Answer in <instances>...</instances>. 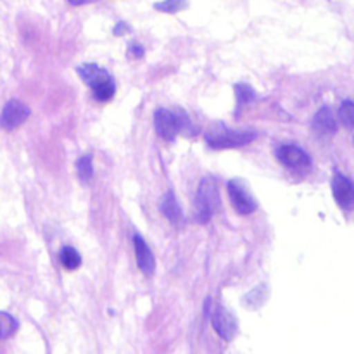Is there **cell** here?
<instances>
[{
	"label": "cell",
	"instance_id": "obj_1",
	"mask_svg": "<svg viewBox=\"0 0 354 354\" xmlns=\"http://www.w3.org/2000/svg\"><path fill=\"white\" fill-rule=\"evenodd\" d=\"M258 138L254 130H234L227 124L216 121L204 131V140L211 149H235L252 144Z\"/></svg>",
	"mask_w": 354,
	"mask_h": 354
},
{
	"label": "cell",
	"instance_id": "obj_2",
	"mask_svg": "<svg viewBox=\"0 0 354 354\" xmlns=\"http://www.w3.org/2000/svg\"><path fill=\"white\" fill-rule=\"evenodd\" d=\"M76 73L92 88L97 102H107L116 93V82H114L113 75L102 66L95 64V62H83L76 68Z\"/></svg>",
	"mask_w": 354,
	"mask_h": 354
},
{
	"label": "cell",
	"instance_id": "obj_3",
	"mask_svg": "<svg viewBox=\"0 0 354 354\" xmlns=\"http://www.w3.org/2000/svg\"><path fill=\"white\" fill-rule=\"evenodd\" d=\"M154 128L159 138L166 142H173L178 133L192 128L189 116L183 111H171L166 107H159L154 113Z\"/></svg>",
	"mask_w": 354,
	"mask_h": 354
},
{
	"label": "cell",
	"instance_id": "obj_4",
	"mask_svg": "<svg viewBox=\"0 0 354 354\" xmlns=\"http://www.w3.org/2000/svg\"><path fill=\"white\" fill-rule=\"evenodd\" d=\"M218 206H220V192H218L216 178L204 176L197 189L196 209H194V218L197 223H207L216 213Z\"/></svg>",
	"mask_w": 354,
	"mask_h": 354
},
{
	"label": "cell",
	"instance_id": "obj_5",
	"mask_svg": "<svg viewBox=\"0 0 354 354\" xmlns=\"http://www.w3.org/2000/svg\"><path fill=\"white\" fill-rule=\"evenodd\" d=\"M228 189V197H230V203L234 206V209L237 211L242 216H248L252 214L258 209V201L252 197V194L249 192L248 183L241 178H234L227 183Z\"/></svg>",
	"mask_w": 354,
	"mask_h": 354
},
{
	"label": "cell",
	"instance_id": "obj_6",
	"mask_svg": "<svg viewBox=\"0 0 354 354\" xmlns=\"http://www.w3.org/2000/svg\"><path fill=\"white\" fill-rule=\"evenodd\" d=\"M211 325H213L214 332H216L225 342H230L239 332L237 318L234 317L232 311L225 310L223 306L214 308L213 313H211Z\"/></svg>",
	"mask_w": 354,
	"mask_h": 354
},
{
	"label": "cell",
	"instance_id": "obj_7",
	"mask_svg": "<svg viewBox=\"0 0 354 354\" xmlns=\"http://www.w3.org/2000/svg\"><path fill=\"white\" fill-rule=\"evenodd\" d=\"M30 114L31 111L26 104L16 99L9 100L0 113V127L7 131L16 130L30 118Z\"/></svg>",
	"mask_w": 354,
	"mask_h": 354
},
{
	"label": "cell",
	"instance_id": "obj_8",
	"mask_svg": "<svg viewBox=\"0 0 354 354\" xmlns=\"http://www.w3.org/2000/svg\"><path fill=\"white\" fill-rule=\"evenodd\" d=\"M277 159L282 162L283 166L290 169H308L311 166V158L303 147L294 144H283L277 149Z\"/></svg>",
	"mask_w": 354,
	"mask_h": 354
},
{
	"label": "cell",
	"instance_id": "obj_9",
	"mask_svg": "<svg viewBox=\"0 0 354 354\" xmlns=\"http://www.w3.org/2000/svg\"><path fill=\"white\" fill-rule=\"evenodd\" d=\"M332 194H334L335 203L342 209H351L354 203V185L351 178L344 175V173L334 171V178H332Z\"/></svg>",
	"mask_w": 354,
	"mask_h": 354
},
{
	"label": "cell",
	"instance_id": "obj_10",
	"mask_svg": "<svg viewBox=\"0 0 354 354\" xmlns=\"http://www.w3.org/2000/svg\"><path fill=\"white\" fill-rule=\"evenodd\" d=\"M133 249H135V258H137V265L140 268V272L145 277L154 275L156 272V258L152 254L151 248H149L147 242L144 241V237L138 234H133Z\"/></svg>",
	"mask_w": 354,
	"mask_h": 354
},
{
	"label": "cell",
	"instance_id": "obj_11",
	"mask_svg": "<svg viewBox=\"0 0 354 354\" xmlns=\"http://www.w3.org/2000/svg\"><path fill=\"white\" fill-rule=\"evenodd\" d=\"M311 127L320 135H334L337 133V121H335L334 113L328 106H324L317 114H315Z\"/></svg>",
	"mask_w": 354,
	"mask_h": 354
},
{
	"label": "cell",
	"instance_id": "obj_12",
	"mask_svg": "<svg viewBox=\"0 0 354 354\" xmlns=\"http://www.w3.org/2000/svg\"><path fill=\"white\" fill-rule=\"evenodd\" d=\"M159 209H161V213L165 214V216L168 218L171 223H180V221L183 220L182 206H180L178 199H176V196H175V192H173V190H168V192L165 194V197H162Z\"/></svg>",
	"mask_w": 354,
	"mask_h": 354
},
{
	"label": "cell",
	"instance_id": "obj_13",
	"mask_svg": "<svg viewBox=\"0 0 354 354\" xmlns=\"http://www.w3.org/2000/svg\"><path fill=\"white\" fill-rule=\"evenodd\" d=\"M59 261H61L62 268H66L68 272H75V270L82 266V256L71 245H64L61 252H59Z\"/></svg>",
	"mask_w": 354,
	"mask_h": 354
},
{
	"label": "cell",
	"instance_id": "obj_14",
	"mask_svg": "<svg viewBox=\"0 0 354 354\" xmlns=\"http://www.w3.org/2000/svg\"><path fill=\"white\" fill-rule=\"evenodd\" d=\"M266 297H268V287L263 283V286H258L256 289H252L251 292L242 299V304H244L245 308H249V310H258V308L263 306Z\"/></svg>",
	"mask_w": 354,
	"mask_h": 354
},
{
	"label": "cell",
	"instance_id": "obj_15",
	"mask_svg": "<svg viewBox=\"0 0 354 354\" xmlns=\"http://www.w3.org/2000/svg\"><path fill=\"white\" fill-rule=\"evenodd\" d=\"M76 173H78V178L83 183L92 182L93 178V156L85 154L82 158L76 159Z\"/></svg>",
	"mask_w": 354,
	"mask_h": 354
},
{
	"label": "cell",
	"instance_id": "obj_16",
	"mask_svg": "<svg viewBox=\"0 0 354 354\" xmlns=\"http://www.w3.org/2000/svg\"><path fill=\"white\" fill-rule=\"evenodd\" d=\"M234 88H235V95H237V113L242 109V107L248 106L249 102H252V100L258 97L256 95L254 88H252L251 85H248V83H237Z\"/></svg>",
	"mask_w": 354,
	"mask_h": 354
},
{
	"label": "cell",
	"instance_id": "obj_17",
	"mask_svg": "<svg viewBox=\"0 0 354 354\" xmlns=\"http://www.w3.org/2000/svg\"><path fill=\"white\" fill-rule=\"evenodd\" d=\"M339 120L348 130H353L354 127V104L351 99H344L339 107Z\"/></svg>",
	"mask_w": 354,
	"mask_h": 354
},
{
	"label": "cell",
	"instance_id": "obj_18",
	"mask_svg": "<svg viewBox=\"0 0 354 354\" xmlns=\"http://www.w3.org/2000/svg\"><path fill=\"white\" fill-rule=\"evenodd\" d=\"M187 0H162V2L154 3L156 10H161V12H178V10L185 9Z\"/></svg>",
	"mask_w": 354,
	"mask_h": 354
},
{
	"label": "cell",
	"instance_id": "obj_19",
	"mask_svg": "<svg viewBox=\"0 0 354 354\" xmlns=\"http://www.w3.org/2000/svg\"><path fill=\"white\" fill-rule=\"evenodd\" d=\"M144 54H145V50H144V47H142V45L131 44L130 47H128V55H130V57L140 59V57H144Z\"/></svg>",
	"mask_w": 354,
	"mask_h": 354
},
{
	"label": "cell",
	"instance_id": "obj_20",
	"mask_svg": "<svg viewBox=\"0 0 354 354\" xmlns=\"http://www.w3.org/2000/svg\"><path fill=\"white\" fill-rule=\"evenodd\" d=\"M124 31H130V26H128L127 23H118L116 26H114L113 33H114V35H120V37H121V35H123Z\"/></svg>",
	"mask_w": 354,
	"mask_h": 354
},
{
	"label": "cell",
	"instance_id": "obj_21",
	"mask_svg": "<svg viewBox=\"0 0 354 354\" xmlns=\"http://www.w3.org/2000/svg\"><path fill=\"white\" fill-rule=\"evenodd\" d=\"M71 6H86V3H92V2H97V0H68Z\"/></svg>",
	"mask_w": 354,
	"mask_h": 354
},
{
	"label": "cell",
	"instance_id": "obj_22",
	"mask_svg": "<svg viewBox=\"0 0 354 354\" xmlns=\"http://www.w3.org/2000/svg\"><path fill=\"white\" fill-rule=\"evenodd\" d=\"M6 335H9V334H7V332L3 330V324H2V322H0V339L6 337Z\"/></svg>",
	"mask_w": 354,
	"mask_h": 354
}]
</instances>
